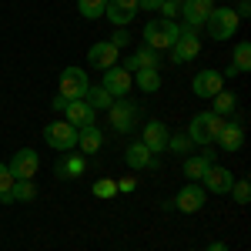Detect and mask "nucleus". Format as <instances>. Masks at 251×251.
<instances>
[{
  "instance_id": "7ed1b4c3",
  "label": "nucleus",
  "mask_w": 251,
  "mask_h": 251,
  "mask_svg": "<svg viewBox=\"0 0 251 251\" xmlns=\"http://www.w3.org/2000/svg\"><path fill=\"white\" fill-rule=\"evenodd\" d=\"M204 27H208V37L211 40H231L238 34V27H241V17L234 14L231 7H214L211 17L204 20Z\"/></svg>"
},
{
  "instance_id": "4c0bfd02",
  "label": "nucleus",
  "mask_w": 251,
  "mask_h": 251,
  "mask_svg": "<svg viewBox=\"0 0 251 251\" xmlns=\"http://www.w3.org/2000/svg\"><path fill=\"white\" fill-rule=\"evenodd\" d=\"M134 188H137L134 177H124V181H117V191H134Z\"/></svg>"
},
{
  "instance_id": "a878e982",
  "label": "nucleus",
  "mask_w": 251,
  "mask_h": 251,
  "mask_svg": "<svg viewBox=\"0 0 251 251\" xmlns=\"http://www.w3.org/2000/svg\"><path fill=\"white\" fill-rule=\"evenodd\" d=\"M84 168H87L84 157H64V161L57 164V177H80Z\"/></svg>"
},
{
  "instance_id": "bb28decb",
  "label": "nucleus",
  "mask_w": 251,
  "mask_h": 251,
  "mask_svg": "<svg viewBox=\"0 0 251 251\" xmlns=\"http://www.w3.org/2000/svg\"><path fill=\"white\" fill-rule=\"evenodd\" d=\"M234 107H238V97H234L231 91H218V94H214V107H211L214 114L225 117V114H231Z\"/></svg>"
},
{
  "instance_id": "20e7f679",
  "label": "nucleus",
  "mask_w": 251,
  "mask_h": 251,
  "mask_svg": "<svg viewBox=\"0 0 251 251\" xmlns=\"http://www.w3.org/2000/svg\"><path fill=\"white\" fill-rule=\"evenodd\" d=\"M44 141H47V148H54V151H74V148H77V127H71L64 117H60V121H50V124L44 127Z\"/></svg>"
},
{
  "instance_id": "79ce46f5",
  "label": "nucleus",
  "mask_w": 251,
  "mask_h": 251,
  "mask_svg": "<svg viewBox=\"0 0 251 251\" xmlns=\"http://www.w3.org/2000/svg\"><path fill=\"white\" fill-rule=\"evenodd\" d=\"M188 251H191V248H188Z\"/></svg>"
},
{
  "instance_id": "dca6fc26",
  "label": "nucleus",
  "mask_w": 251,
  "mask_h": 251,
  "mask_svg": "<svg viewBox=\"0 0 251 251\" xmlns=\"http://www.w3.org/2000/svg\"><path fill=\"white\" fill-rule=\"evenodd\" d=\"M214 0H184L181 3V17H184V27H204V20L211 17Z\"/></svg>"
},
{
  "instance_id": "58836bf2",
  "label": "nucleus",
  "mask_w": 251,
  "mask_h": 251,
  "mask_svg": "<svg viewBox=\"0 0 251 251\" xmlns=\"http://www.w3.org/2000/svg\"><path fill=\"white\" fill-rule=\"evenodd\" d=\"M238 17H248L251 14V7H248V0H238V10H234Z\"/></svg>"
},
{
  "instance_id": "6ab92c4d",
  "label": "nucleus",
  "mask_w": 251,
  "mask_h": 251,
  "mask_svg": "<svg viewBox=\"0 0 251 251\" xmlns=\"http://www.w3.org/2000/svg\"><path fill=\"white\" fill-rule=\"evenodd\" d=\"M144 67H161V54L157 50H151V47H141V50H134L131 57L124 60V71L127 74H134V71H144Z\"/></svg>"
},
{
  "instance_id": "aec40b11",
  "label": "nucleus",
  "mask_w": 251,
  "mask_h": 251,
  "mask_svg": "<svg viewBox=\"0 0 251 251\" xmlns=\"http://www.w3.org/2000/svg\"><path fill=\"white\" fill-rule=\"evenodd\" d=\"M214 157L218 154H211V151H204V154H188L184 157V177H188V181H201L204 171L214 164Z\"/></svg>"
},
{
  "instance_id": "f704fd0d",
  "label": "nucleus",
  "mask_w": 251,
  "mask_h": 251,
  "mask_svg": "<svg viewBox=\"0 0 251 251\" xmlns=\"http://www.w3.org/2000/svg\"><path fill=\"white\" fill-rule=\"evenodd\" d=\"M157 10H161V17H164V20H174V14H177V3H171V0H164V3H161Z\"/></svg>"
},
{
  "instance_id": "a211bd4d",
  "label": "nucleus",
  "mask_w": 251,
  "mask_h": 251,
  "mask_svg": "<svg viewBox=\"0 0 251 251\" xmlns=\"http://www.w3.org/2000/svg\"><path fill=\"white\" fill-rule=\"evenodd\" d=\"M214 144H218L221 151H228V154L241 151V144H245V127H241V124H231V121H225V127H221V134L214 137Z\"/></svg>"
},
{
  "instance_id": "412c9836",
  "label": "nucleus",
  "mask_w": 251,
  "mask_h": 251,
  "mask_svg": "<svg viewBox=\"0 0 251 251\" xmlns=\"http://www.w3.org/2000/svg\"><path fill=\"white\" fill-rule=\"evenodd\" d=\"M124 164H127V168H134V171H141V168H151V164H154V154H151L141 141H134V144L124 151Z\"/></svg>"
},
{
  "instance_id": "ddd939ff",
  "label": "nucleus",
  "mask_w": 251,
  "mask_h": 251,
  "mask_svg": "<svg viewBox=\"0 0 251 251\" xmlns=\"http://www.w3.org/2000/svg\"><path fill=\"white\" fill-rule=\"evenodd\" d=\"M168 137H171V131H168V124L164 121H148L144 124V134H141V144L151 151V154H161L164 148H168Z\"/></svg>"
},
{
  "instance_id": "c85d7f7f",
  "label": "nucleus",
  "mask_w": 251,
  "mask_h": 251,
  "mask_svg": "<svg viewBox=\"0 0 251 251\" xmlns=\"http://www.w3.org/2000/svg\"><path fill=\"white\" fill-rule=\"evenodd\" d=\"M164 151H174V154H191V151H194V141L188 137V131H184V134H171Z\"/></svg>"
},
{
  "instance_id": "1a4fd4ad",
  "label": "nucleus",
  "mask_w": 251,
  "mask_h": 251,
  "mask_svg": "<svg viewBox=\"0 0 251 251\" xmlns=\"http://www.w3.org/2000/svg\"><path fill=\"white\" fill-rule=\"evenodd\" d=\"M107 114H111V127H114L117 134H127V131H134V121H137V107L127 100V97H121L114 100L111 107H107Z\"/></svg>"
},
{
  "instance_id": "a19ab883",
  "label": "nucleus",
  "mask_w": 251,
  "mask_h": 251,
  "mask_svg": "<svg viewBox=\"0 0 251 251\" xmlns=\"http://www.w3.org/2000/svg\"><path fill=\"white\" fill-rule=\"evenodd\" d=\"M171 3H177V7H181V3H184V0H171Z\"/></svg>"
},
{
  "instance_id": "473e14b6",
  "label": "nucleus",
  "mask_w": 251,
  "mask_h": 251,
  "mask_svg": "<svg viewBox=\"0 0 251 251\" xmlns=\"http://www.w3.org/2000/svg\"><path fill=\"white\" fill-rule=\"evenodd\" d=\"M111 44H114L117 50H121V47H131V34H127V27H117L114 37H111Z\"/></svg>"
},
{
  "instance_id": "72a5a7b5",
  "label": "nucleus",
  "mask_w": 251,
  "mask_h": 251,
  "mask_svg": "<svg viewBox=\"0 0 251 251\" xmlns=\"http://www.w3.org/2000/svg\"><path fill=\"white\" fill-rule=\"evenodd\" d=\"M10 188H14V174L7 171V164L0 161V194H7Z\"/></svg>"
},
{
  "instance_id": "9b49d317",
  "label": "nucleus",
  "mask_w": 251,
  "mask_h": 251,
  "mask_svg": "<svg viewBox=\"0 0 251 251\" xmlns=\"http://www.w3.org/2000/svg\"><path fill=\"white\" fill-rule=\"evenodd\" d=\"M191 91H194V97H214L218 91H225V77H221V71H211V67H204L201 74H194V80H191Z\"/></svg>"
},
{
  "instance_id": "4be33fe9",
  "label": "nucleus",
  "mask_w": 251,
  "mask_h": 251,
  "mask_svg": "<svg viewBox=\"0 0 251 251\" xmlns=\"http://www.w3.org/2000/svg\"><path fill=\"white\" fill-rule=\"evenodd\" d=\"M100 144H104V134L97 131V124L80 127V131H77V148L84 151V154H97V151H100Z\"/></svg>"
},
{
  "instance_id": "b1692460",
  "label": "nucleus",
  "mask_w": 251,
  "mask_h": 251,
  "mask_svg": "<svg viewBox=\"0 0 251 251\" xmlns=\"http://www.w3.org/2000/svg\"><path fill=\"white\" fill-rule=\"evenodd\" d=\"M80 100H87V104H91V107H94V111H107V107H111V104H114V97L107 94V91H104V87H87V94L80 97Z\"/></svg>"
},
{
  "instance_id": "cd10ccee",
  "label": "nucleus",
  "mask_w": 251,
  "mask_h": 251,
  "mask_svg": "<svg viewBox=\"0 0 251 251\" xmlns=\"http://www.w3.org/2000/svg\"><path fill=\"white\" fill-rule=\"evenodd\" d=\"M104 7H107V0H77V10H80V17H87V20L104 17Z\"/></svg>"
},
{
  "instance_id": "39448f33",
  "label": "nucleus",
  "mask_w": 251,
  "mask_h": 251,
  "mask_svg": "<svg viewBox=\"0 0 251 251\" xmlns=\"http://www.w3.org/2000/svg\"><path fill=\"white\" fill-rule=\"evenodd\" d=\"M201 54V40L194 34V27H177V40L171 44V60L174 64H191Z\"/></svg>"
},
{
  "instance_id": "e433bc0d",
  "label": "nucleus",
  "mask_w": 251,
  "mask_h": 251,
  "mask_svg": "<svg viewBox=\"0 0 251 251\" xmlns=\"http://www.w3.org/2000/svg\"><path fill=\"white\" fill-rule=\"evenodd\" d=\"M67 104H71V100H67L64 94H57V97H54V104H50V107H54L57 114H64V107H67Z\"/></svg>"
},
{
  "instance_id": "c9c22d12",
  "label": "nucleus",
  "mask_w": 251,
  "mask_h": 251,
  "mask_svg": "<svg viewBox=\"0 0 251 251\" xmlns=\"http://www.w3.org/2000/svg\"><path fill=\"white\" fill-rule=\"evenodd\" d=\"M164 0H137V10H157Z\"/></svg>"
},
{
  "instance_id": "c756f323",
  "label": "nucleus",
  "mask_w": 251,
  "mask_h": 251,
  "mask_svg": "<svg viewBox=\"0 0 251 251\" xmlns=\"http://www.w3.org/2000/svg\"><path fill=\"white\" fill-rule=\"evenodd\" d=\"M10 194H14V201H34L37 198V184L34 181H14Z\"/></svg>"
},
{
  "instance_id": "9d476101",
  "label": "nucleus",
  "mask_w": 251,
  "mask_h": 251,
  "mask_svg": "<svg viewBox=\"0 0 251 251\" xmlns=\"http://www.w3.org/2000/svg\"><path fill=\"white\" fill-rule=\"evenodd\" d=\"M174 208L181 214H198L204 208V188H201L198 181H188V184L177 191V198H174Z\"/></svg>"
},
{
  "instance_id": "2f4dec72",
  "label": "nucleus",
  "mask_w": 251,
  "mask_h": 251,
  "mask_svg": "<svg viewBox=\"0 0 251 251\" xmlns=\"http://www.w3.org/2000/svg\"><path fill=\"white\" fill-rule=\"evenodd\" d=\"M94 194L97 198H114L117 194V181H111V177H100L94 184Z\"/></svg>"
},
{
  "instance_id": "ea45409f",
  "label": "nucleus",
  "mask_w": 251,
  "mask_h": 251,
  "mask_svg": "<svg viewBox=\"0 0 251 251\" xmlns=\"http://www.w3.org/2000/svg\"><path fill=\"white\" fill-rule=\"evenodd\" d=\"M208 251H228V245H225V241H211V245H208Z\"/></svg>"
},
{
  "instance_id": "7c9ffc66",
  "label": "nucleus",
  "mask_w": 251,
  "mask_h": 251,
  "mask_svg": "<svg viewBox=\"0 0 251 251\" xmlns=\"http://www.w3.org/2000/svg\"><path fill=\"white\" fill-rule=\"evenodd\" d=\"M228 194H231L234 201H238V204L245 208V204L251 201V184H248V181H234V184H231V191H228Z\"/></svg>"
},
{
  "instance_id": "f8f14e48",
  "label": "nucleus",
  "mask_w": 251,
  "mask_h": 251,
  "mask_svg": "<svg viewBox=\"0 0 251 251\" xmlns=\"http://www.w3.org/2000/svg\"><path fill=\"white\" fill-rule=\"evenodd\" d=\"M204 184V194H228L231 191V184H234V174L228 171V168H221V164H211L208 171H204V177H201Z\"/></svg>"
},
{
  "instance_id": "f257e3e1",
  "label": "nucleus",
  "mask_w": 251,
  "mask_h": 251,
  "mask_svg": "<svg viewBox=\"0 0 251 251\" xmlns=\"http://www.w3.org/2000/svg\"><path fill=\"white\" fill-rule=\"evenodd\" d=\"M221 127H225V117H221V114H214V111H201V114L191 117V124H188V137H191L194 144L208 148V144H214V137L221 134Z\"/></svg>"
},
{
  "instance_id": "393cba45",
  "label": "nucleus",
  "mask_w": 251,
  "mask_h": 251,
  "mask_svg": "<svg viewBox=\"0 0 251 251\" xmlns=\"http://www.w3.org/2000/svg\"><path fill=\"white\" fill-rule=\"evenodd\" d=\"M231 67L238 71V74H248V67H251V44H248V40H241V44L234 47Z\"/></svg>"
},
{
  "instance_id": "0eeeda50",
  "label": "nucleus",
  "mask_w": 251,
  "mask_h": 251,
  "mask_svg": "<svg viewBox=\"0 0 251 251\" xmlns=\"http://www.w3.org/2000/svg\"><path fill=\"white\" fill-rule=\"evenodd\" d=\"M40 168V154L34 148H20L17 154L10 157V164H7V171L14 174V181H30Z\"/></svg>"
},
{
  "instance_id": "6e6552de",
  "label": "nucleus",
  "mask_w": 251,
  "mask_h": 251,
  "mask_svg": "<svg viewBox=\"0 0 251 251\" xmlns=\"http://www.w3.org/2000/svg\"><path fill=\"white\" fill-rule=\"evenodd\" d=\"M100 87H104L107 94L114 97V100H121V97L131 94V87H134V77H131L124 67H117V64H114V67H107V71H104V80H100Z\"/></svg>"
},
{
  "instance_id": "2eb2a0df",
  "label": "nucleus",
  "mask_w": 251,
  "mask_h": 251,
  "mask_svg": "<svg viewBox=\"0 0 251 251\" xmlns=\"http://www.w3.org/2000/svg\"><path fill=\"white\" fill-rule=\"evenodd\" d=\"M64 121L71 124V127H91V124H97V111L87 104V100H71L67 107H64Z\"/></svg>"
},
{
  "instance_id": "423d86ee",
  "label": "nucleus",
  "mask_w": 251,
  "mask_h": 251,
  "mask_svg": "<svg viewBox=\"0 0 251 251\" xmlns=\"http://www.w3.org/2000/svg\"><path fill=\"white\" fill-rule=\"evenodd\" d=\"M87 87H91V80H87L84 67H64L60 71V94L67 97V100H80V97L87 94Z\"/></svg>"
},
{
  "instance_id": "f3484780",
  "label": "nucleus",
  "mask_w": 251,
  "mask_h": 251,
  "mask_svg": "<svg viewBox=\"0 0 251 251\" xmlns=\"http://www.w3.org/2000/svg\"><path fill=\"white\" fill-rule=\"evenodd\" d=\"M134 14H137V0H107V7H104V17L114 27H127V20H134Z\"/></svg>"
},
{
  "instance_id": "5701e85b",
  "label": "nucleus",
  "mask_w": 251,
  "mask_h": 251,
  "mask_svg": "<svg viewBox=\"0 0 251 251\" xmlns=\"http://www.w3.org/2000/svg\"><path fill=\"white\" fill-rule=\"evenodd\" d=\"M134 77V84L144 91V94H154V91H161V74H157L154 67H144V71H134L131 74Z\"/></svg>"
},
{
  "instance_id": "f03ea898",
  "label": "nucleus",
  "mask_w": 251,
  "mask_h": 251,
  "mask_svg": "<svg viewBox=\"0 0 251 251\" xmlns=\"http://www.w3.org/2000/svg\"><path fill=\"white\" fill-rule=\"evenodd\" d=\"M177 40V20H164V17H157V20H148L144 24V44L151 47V50H171V44Z\"/></svg>"
},
{
  "instance_id": "4468645a",
  "label": "nucleus",
  "mask_w": 251,
  "mask_h": 251,
  "mask_svg": "<svg viewBox=\"0 0 251 251\" xmlns=\"http://www.w3.org/2000/svg\"><path fill=\"white\" fill-rule=\"evenodd\" d=\"M117 50L111 40H97L94 47H87V64L94 67V71H107V67H114L117 64Z\"/></svg>"
}]
</instances>
